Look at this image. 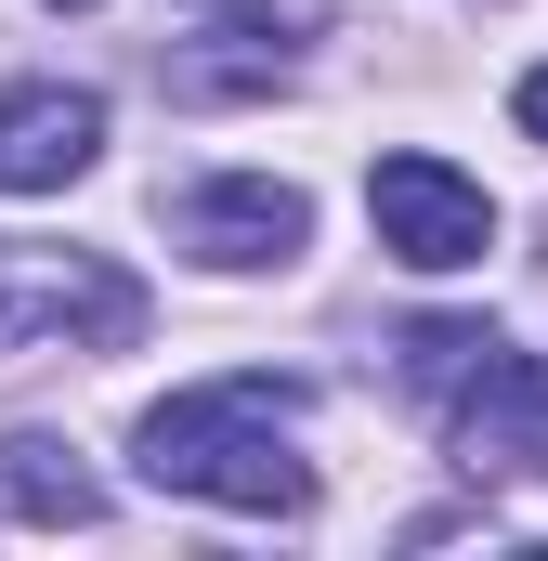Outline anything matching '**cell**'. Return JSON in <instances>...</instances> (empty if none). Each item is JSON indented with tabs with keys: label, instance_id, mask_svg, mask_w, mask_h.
<instances>
[{
	"label": "cell",
	"instance_id": "9",
	"mask_svg": "<svg viewBox=\"0 0 548 561\" xmlns=\"http://www.w3.org/2000/svg\"><path fill=\"white\" fill-rule=\"evenodd\" d=\"M510 105H523V131L548 144V66H536V79H523V92H510Z\"/></svg>",
	"mask_w": 548,
	"mask_h": 561
},
{
	"label": "cell",
	"instance_id": "10",
	"mask_svg": "<svg viewBox=\"0 0 548 561\" xmlns=\"http://www.w3.org/2000/svg\"><path fill=\"white\" fill-rule=\"evenodd\" d=\"M66 13H79V0H66Z\"/></svg>",
	"mask_w": 548,
	"mask_h": 561
},
{
	"label": "cell",
	"instance_id": "1",
	"mask_svg": "<svg viewBox=\"0 0 548 561\" xmlns=\"http://www.w3.org/2000/svg\"><path fill=\"white\" fill-rule=\"evenodd\" d=\"M287 419H300V379H196V392H170V405H144V483L157 496H209V510H300L313 496V470L287 457Z\"/></svg>",
	"mask_w": 548,
	"mask_h": 561
},
{
	"label": "cell",
	"instance_id": "2",
	"mask_svg": "<svg viewBox=\"0 0 548 561\" xmlns=\"http://www.w3.org/2000/svg\"><path fill=\"white\" fill-rule=\"evenodd\" d=\"M66 340H144V287L92 249H0V353H66Z\"/></svg>",
	"mask_w": 548,
	"mask_h": 561
},
{
	"label": "cell",
	"instance_id": "6",
	"mask_svg": "<svg viewBox=\"0 0 548 561\" xmlns=\"http://www.w3.org/2000/svg\"><path fill=\"white\" fill-rule=\"evenodd\" d=\"M92 157H105V105L92 92H66V79L0 92V196H66Z\"/></svg>",
	"mask_w": 548,
	"mask_h": 561
},
{
	"label": "cell",
	"instance_id": "3",
	"mask_svg": "<svg viewBox=\"0 0 548 561\" xmlns=\"http://www.w3.org/2000/svg\"><path fill=\"white\" fill-rule=\"evenodd\" d=\"M366 222H379V249L406 262V275H470L483 249H496V196L457 170V157H379L366 170Z\"/></svg>",
	"mask_w": 548,
	"mask_h": 561
},
{
	"label": "cell",
	"instance_id": "7",
	"mask_svg": "<svg viewBox=\"0 0 548 561\" xmlns=\"http://www.w3.org/2000/svg\"><path fill=\"white\" fill-rule=\"evenodd\" d=\"M0 510H13V523H105V483H92L66 444L13 431V444H0Z\"/></svg>",
	"mask_w": 548,
	"mask_h": 561
},
{
	"label": "cell",
	"instance_id": "8",
	"mask_svg": "<svg viewBox=\"0 0 548 561\" xmlns=\"http://www.w3.org/2000/svg\"><path fill=\"white\" fill-rule=\"evenodd\" d=\"M483 353H496L483 327H418V340H406V392H431V405H457V379H470Z\"/></svg>",
	"mask_w": 548,
	"mask_h": 561
},
{
	"label": "cell",
	"instance_id": "5",
	"mask_svg": "<svg viewBox=\"0 0 548 561\" xmlns=\"http://www.w3.org/2000/svg\"><path fill=\"white\" fill-rule=\"evenodd\" d=\"M444 431H457L470 470H523V483H548V353H510V340H496V353L457 379Z\"/></svg>",
	"mask_w": 548,
	"mask_h": 561
},
{
	"label": "cell",
	"instance_id": "4",
	"mask_svg": "<svg viewBox=\"0 0 548 561\" xmlns=\"http://www.w3.org/2000/svg\"><path fill=\"white\" fill-rule=\"evenodd\" d=\"M170 236H183L196 262H222V275H262V262H287V249L313 236V196L274 183V170H222V183H183V196H170Z\"/></svg>",
	"mask_w": 548,
	"mask_h": 561
}]
</instances>
